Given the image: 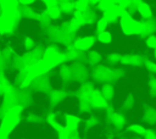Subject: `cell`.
Segmentation results:
<instances>
[{
	"label": "cell",
	"mask_w": 156,
	"mask_h": 139,
	"mask_svg": "<svg viewBox=\"0 0 156 139\" xmlns=\"http://www.w3.org/2000/svg\"><path fill=\"white\" fill-rule=\"evenodd\" d=\"M124 76V71L121 67L107 66V65H95L89 71V77L94 83H116Z\"/></svg>",
	"instance_id": "6da1fadb"
},
{
	"label": "cell",
	"mask_w": 156,
	"mask_h": 139,
	"mask_svg": "<svg viewBox=\"0 0 156 139\" xmlns=\"http://www.w3.org/2000/svg\"><path fill=\"white\" fill-rule=\"evenodd\" d=\"M41 60L49 67V70H52V68H55V67H57V66H60V65L66 62L65 52L57 45L46 46L44 49V51H43Z\"/></svg>",
	"instance_id": "7a4b0ae2"
},
{
	"label": "cell",
	"mask_w": 156,
	"mask_h": 139,
	"mask_svg": "<svg viewBox=\"0 0 156 139\" xmlns=\"http://www.w3.org/2000/svg\"><path fill=\"white\" fill-rule=\"evenodd\" d=\"M121 30L124 35H139L141 29V22L136 21L127 11H123L118 18Z\"/></svg>",
	"instance_id": "3957f363"
},
{
	"label": "cell",
	"mask_w": 156,
	"mask_h": 139,
	"mask_svg": "<svg viewBox=\"0 0 156 139\" xmlns=\"http://www.w3.org/2000/svg\"><path fill=\"white\" fill-rule=\"evenodd\" d=\"M22 111V107L20 106H16L11 110V112L5 117L2 124H1V128H0V138L1 137H6L9 134V132L12 130V128L18 123L20 121V113Z\"/></svg>",
	"instance_id": "277c9868"
},
{
	"label": "cell",
	"mask_w": 156,
	"mask_h": 139,
	"mask_svg": "<svg viewBox=\"0 0 156 139\" xmlns=\"http://www.w3.org/2000/svg\"><path fill=\"white\" fill-rule=\"evenodd\" d=\"M95 89L94 82L93 80H84L80 83L78 89L76 90L74 95L78 99V101H90V98L93 95V91Z\"/></svg>",
	"instance_id": "5b68a950"
},
{
	"label": "cell",
	"mask_w": 156,
	"mask_h": 139,
	"mask_svg": "<svg viewBox=\"0 0 156 139\" xmlns=\"http://www.w3.org/2000/svg\"><path fill=\"white\" fill-rule=\"evenodd\" d=\"M106 122L108 123V126L112 127V129H115L116 132H119L122 130L126 124H127V119L126 117L121 113V112H117V111H112L110 113H106Z\"/></svg>",
	"instance_id": "8992f818"
},
{
	"label": "cell",
	"mask_w": 156,
	"mask_h": 139,
	"mask_svg": "<svg viewBox=\"0 0 156 139\" xmlns=\"http://www.w3.org/2000/svg\"><path fill=\"white\" fill-rule=\"evenodd\" d=\"M63 52H65L66 61H69V62L77 61V62H83V63H85V61H87V51L78 50L72 44L71 45H67L66 46V50Z\"/></svg>",
	"instance_id": "52a82bcc"
},
{
	"label": "cell",
	"mask_w": 156,
	"mask_h": 139,
	"mask_svg": "<svg viewBox=\"0 0 156 139\" xmlns=\"http://www.w3.org/2000/svg\"><path fill=\"white\" fill-rule=\"evenodd\" d=\"M71 68H72V72H73V77H74V82H78V83H82L84 80L88 79L89 77V70L87 67L85 63L83 62H71Z\"/></svg>",
	"instance_id": "ba28073f"
},
{
	"label": "cell",
	"mask_w": 156,
	"mask_h": 139,
	"mask_svg": "<svg viewBox=\"0 0 156 139\" xmlns=\"http://www.w3.org/2000/svg\"><path fill=\"white\" fill-rule=\"evenodd\" d=\"M96 43V38L94 35H84V37H76L73 39L72 45L82 51H88L93 49V46Z\"/></svg>",
	"instance_id": "9c48e42d"
},
{
	"label": "cell",
	"mask_w": 156,
	"mask_h": 139,
	"mask_svg": "<svg viewBox=\"0 0 156 139\" xmlns=\"http://www.w3.org/2000/svg\"><path fill=\"white\" fill-rule=\"evenodd\" d=\"M144 57L140 54H122L121 62L124 66H132V67H141L144 65Z\"/></svg>",
	"instance_id": "30bf717a"
},
{
	"label": "cell",
	"mask_w": 156,
	"mask_h": 139,
	"mask_svg": "<svg viewBox=\"0 0 156 139\" xmlns=\"http://www.w3.org/2000/svg\"><path fill=\"white\" fill-rule=\"evenodd\" d=\"M108 102L110 101H107L102 96V94L100 93V89H96L95 88L94 91H93V95L90 98V105H91L93 110H104V109H106V106L108 105Z\"/></svg>",
	"instance_id": "8fae6325"
},
{
	"label": "cell",
	"mask_w": 156,
	"mask_h": 139,
	"mask_svg": "<svg viewBox=\"0 0 156 139\" xmlns=\"http://www.w3.org/2000/svg\"><path fill=\"white\" fill-rule=\"evenodd\" d=\"M140 22H141V29H140V33L138 35L140 39H145L147 35L156 33V21L154 18L143 20Z\"/></svg>",
	"instance_id": "7c38bea8"
},
{
	"label": "cell",
	"mask_w": 156,
	"mask_h": 139,
	"mask_svg": "<svg viewBox=\"0 0 156 139\" xmlns=\"http://www.w3.org/2000/svg\"><path fill=\"white\" fill-rule=\"evenodd\" d=\"M124 10L123 9H121L117 4H113L112 6H110L106 11H104L102 12V16L108 21V23H116L117 21H118V18H119V16L122 15V12H123Z\"/></svg>",
	"instance_id": "4fadbf2b"
},
{
	"label": "cell",
	"mask_w": 156,
	"mask_h": 139,
	"mask_svg": "<svg viewBox=\"0 0 156 139\" xmlns=\"http://www.w3.org/2000/svg\"><path fill=\"white\" fill-rule=\"evenodd\" d=\"M68 95H69V93L66 91V90H63V89L51 90L50 91V102H51V106H56L57 104L62 102Z\"/></svg>",
	"instance_id": "5bb4252c"
},
{
	"label": "cell",
	"mask_w": 156,
	"mask_h": 139,
	"mask_svg": "<svg viewBox=\"0 0 156 139\" xmlns=\"http://www.w3.org/2000/svg\"><path fill=\"white\" fill-rule=\"evenodd\" d=\"M58 74L61 77V79L65 82V83H73L74 82V77H73V72H72V68L69 65H60V71H58Z\"/></svg>",
	"instance_id": "9a60e30c"
},
{
	"label": "cell",
	"mask_w": 156,
	"mask_h": 139,
	"mask_svg": "<svg viewBox=\"0 0 156 139\" xmlns=\"http://www.w3.org/2000/svg\"><path fill=\"white\" fill-rule=\"evenodd\" d=\"M102 61V55L100 51L98 50H88L87 51V61H85V65H89L90 67L98 65V63H101Z\"/></svg>",
	"instance_id": "2e32d148"
},
{
	"label": "cell",
	"mask_w": 156,
	"mask_h": 139,
	"mask_svg": "<svg viewBox=\"0 0 156 139\" xmlns=\"http://www.w3.org/2000/svg\"><path fill=\"white\" fill-rule=\"evenodd\" d=\"M143 121L150 126L156 124V109L152 106H146L143 111Z\"/></svg>",
	"instance_id": "e0dca14e"
},
{
	"label": "cell",
	"mask_w": 156,
	"mask_h": 139,
	"mask_svg": "<svg viewBox=\"0 0 156 139\" xmlns=\"http://www.w3.org/2000/svg\"><path fill=\"white\" fill-rule=\"evenodd\" d=\"M100 93L102 94V96L107 100V101H111L115 99V95H116V89L113 87L112 83H102L101 88H100Z\"/></svg>",
	"instance_id": "ac0fdd59"
},
{
	"label": "cell",
	"mask_w": 156,
	"mask_h": 139,
	"mask_svg": "<svg viewBox=\"0 0 156 139\" xmlns=\"http://www.w3.org/2000/svg\"><path fill=\"white\" fill-rule=\"evenodd\" d=\"M63 118H65V126L71 127V128H78L80 123H83V119L80 117L72 115V113H66Z\"/></svg>",
	"instance_id": "d6986e66"
},
{
	"label": "cell",
	"mask_w": 156,
	"mask_h": 139,
	"mask_svg": "<svg viewBox=\"0 0 156 139\" xmlns=\"http://www.w3.org/2000/svg\"><path fill=\"white\" fill-rule=\"evenodd\" d=\"M136 12L141 16L143 20H147V18H152V10L150 7V5L147 2H144L141 1L140 5L138 6L136 9Z\"/></svg>",
	"instance_id": "ffe728a7"
},
{
	"label": "cell",
	"mask_w": 156,
	"mask_h": 139,
	"mask_svg": "<svg viewBox=\"0 0 156 139\" xmlns=\"http://www.w3.org/2000/svg\"><path fill=\"white\" fill-rule=\"evenodd\" d=\"M60 27H61L63 30H66V32H68V33H72V34H77L78 30L80 29V26H79L77 22H74L72 18L68 20V21L62 22V24H61Z\"/></svg>",
	"instance_id": "44dd1931"
},
{
	"label": "cell",
	"mask_w": 156,
	"mask_h": 139,
	"mask_svg": "<svg viewBox=\"0 0 156 139\" xmlns=\"http://www.w3.org/2000/svg\"><path fill=\"white\" fill-rule=\"evenodd\" d=\"M57 5H58L61 12L65 13V15H72V12L76 10L74 0H63V1L57 2Z\"/></svg>",
	"instance_id": "7402d4cb"
},
{
	"label": "cell",
	"mask_w": 156,
	"mask_h": 139,
	"mask_svg": "<svg viewBox=\"0 0 156 139\" xmlns=\"http://www.w3.org/2000/svg\"><path fill=\"white\" fill-rule=\"evenodd\" d=\"M83 16H84V26L94 24L95 21L98 20V15H96V10H95V7L84 11V12H83Z\"/></svg>",
	"instance_id": "603a6c76"
},
{
	"label": "cell",
	"mask_w": 156,
	"mask_h": 139,
	"mask_svg": "<svg viewBox=\"0 0 156 139\" xmlns=\"http://www.w3.org/2000/svg\"><path fill=\"white\" fill-rule=\"evenodd\" d=\"M95 38H96V40H98L99 43L105 44V45H107V44H110V43L112 41V34H111L107 29L101 30V32H98Z\"/></svg>",
	"instance_id": "cb8c5ba5"
},
{
	"label": "cell",
	"mask_w": 156,
	"mask_h": 139,
	"mask_svg": "<svg viewBox=\"0 0 156 139\" xmlns=\"http://www.w3.org/2000/svg\"><path fill=\"white\" fill-rule=\"evenodd\" d=\"M45 10H46V12H48V15L50 16L51 20H58L62 16V12H61V10H60L57 4L52 5V6H46Z\"/></svg>",
	"instance_id": "d4e9b609"
},
{
	"label": "cell",
	"mask_w": 156,
	"mask_h": 139,
	"mask_svg": "<svg viewBox=\"0 0 156 139\" xmlns=\"http://www.w3.org/2000/svg\"><path fill=\"white\" fill-rule=\"evenodd\" d=\"M121 56H122V54H119V52H111L106 56L105 62L107 66H116L121 62Z\"/></svg>",
	"instance_id": "484cf974"
},
{
	"label": "cell",
	"mask_w": 156,
	"mask_h": 139,
	"mask_svg": "<svg viewBox=\"0 0 156 139\" xmlns=\"http://www.w3.org/2000/svg\"><path fill=\"white\" fill-rule=\"evenodd\" d=\"M83 122H84V132H87V130H89V129L96 127V126L100 123V119H99L96 116L90 115V116H89L87 119H84Z\"/></svg>",
	"instance_id": "4316f807"
},
{
	"label": "cell",
	"mask_w": 156,
	"mask_h": 139,
	"mask_svg": "<svg viewBox=\"0 0 156 139\" xmlns=\"http://www.w3.org/2000/svg\"><path fill=\"white\" fill-rule=\"evenodd\" d=\"M74 7L79 11H87L89 9H93L94 5L90 2V0H74Z\"/></svg>",
	"instance_id": "83f0119b"
},
{
	"label": "cell",
	"mask_w": 156,
	"mask_h": 139,
	"mask_svg": "<svg viewBox=\"0 0 156 139\" xmlns=\"http://www.w3.org/2000/svg\"><path fill=\"white\" fill-rule=\"evenodd\" d=\"M95 32L98 33V32H101V30H105V29H107V27L110 26V23H108V21L104 17V16H101L100 18H98L96 21H95Z\"/></svg>",
	"instance_id": "f1b7e54d"
},
{
	"label": "cell",
	"mask_w": 156,
	"mask_h": 139,
	"mask_svg": "<svg viewBox=\"0 0 156 139\" xmlns=\"http://www.w3.org/2000/svg\"><path fill=\"white\" fill-rule=\"evenodd\" d=\"M126 132H132V133H134V134H136L139 137H143V134L145 132V128L139 123H132L130 126L127 127Z\"/></svg>",
	"instance_id": "f546056e"
},
{
	"label": "cell",
	"mask_w": 156,
	"mask_h": 139,
	"mask_svg": "<svg viewBox=\"0 0 156 139\" xmlns=\"http://www.w3.org/2000/svg\"><path fill=\"white\" fill-rule=\"evenodd\" d=\"M78 111L84 115H90L93 112L90 101H78Z\"/></svg>",
	"instance_id": "4dcf8cb0"
},
{
	"label": "cell",
	"mask_w": 156,
	"mask_h": 139,
	"mask_svg": "<svg viewBox=\"0 0 156 139\" xmlns=\"http://www.w3.org/2000/svg\"><path fill=\"white\" fill-rule=\"evenodd\" d=\"M135 105V98L133 94H127L123 104H122V109L123 110H130L133 106Z\"/></svg>",
	"instance_id": "1f68e13d"
},
{
	"label": "cell",
	"mask_w": 156,
	"mask_h": 139,
	"mask_svg": "<svg viewBox=\"0 0 156 139\" xmlns=\"http://www.w3.org/2000/svg\"><path fill=\"white\" fill-rule=\"evenodd\" d=\"M147 89H149V94L152 98H156V77L151 76L147 80Z\"/></svg>",
	"instance_id": "d6a6232c"
},
{
	"label": "cell",
	"mask_w": 156,
	"mask_h": 139,
	"mask_svg": "<svg viewBox=\"0 0 156 139\" xmlns=\"http://www.w3.org/2000/svg\"><path fill=\"white\" fill-rule=\"evenodd\" d=\"M72 20L74 22H77L80 27L84 26V16H83V11H79V10H74L72 12Z\"/></svg>",
	"instance_id": "836d02e7"
},
{
	"label": "cell",
	"mask_w": 156,
	"mask_h": 139,
	"mask_svg": "<svg viewBox=\"0 0 156 139\" xmlns=\"http://www.w3.org/2000/svg\"><path fill=\"white\" fill-rule=\"evenodd\" d=\"M113 5V2L111 1V0H101L100 2H98L94 7H95V10L96 11H101V12H104V11H106L110 6H112Z\"/></svg>",
	"instance_id": "e575fe53"
},
{
	"label": "cell",
	"mask_w": 156,
	"mask_h": 139,
	"mask_svg": "<svg viewBox=\"0 0 156 139\" xmlns=\"http://www.w3.org/2000/svg\"><path fill=\"white\" fill-rule=\"evenodd\" d=\"M150 73L152 74H156V61H152V60H149V59H145L144 60V65H143Z\"/></svg>",
	"instance_id": "d590c367"
},
{
	"label": "cell",
	"mask_w": 156,
	"mask_h": 139,
	"mask_svg": "<svg viewBox=\"0 0 156 139\" xmlns=\"http://www.w3.org/2000/svg\"><path fill=\"white\" fill-rule=\"evenodd\" d=\"M143 0H130V4H129V6L127 7V12L129 13V15H134L135 12H136V9H138V6L140 5V2H141Z\"/></svg>",
	"instance_id": "8d00e7d4"
},
{
	"label": "cell",
	"mask_w": 156,
	"mask_h": 139,
	"mask_svg": "<svg viewBox=\"0 0 156 139\" xmlns=\"http://www.w3.org/2000/svg\"><path fill=\"white\" fill-rule=\"evenodd\" d=\"M145 44L147 48L150 49H154L156 48V34H150L145 38Z\"/></svg>",
	"instance_id": "74e56055"
},
{
	"label": "cell",
	"mask_w": 156,
	"mask_h": 139,
	"mask_svg": "<svg viewBox=\"0 0 156 139\" xmlns=\"http://www.w3.org/2000/svg\"><path fill=\"white\" fill-rule=\"evenodd\" d=\"M143 138L144 139H156V129H154V128H145Z\"/></svg>",
	"instance_id": "f35d334b"
},
{
	"label": "cell",
	"mask_w": 156,
	"mask_h": 139,
	"mask_svg": "<svg viewBox=\"0 0 156 139\" xmlns=\"http://www.w3.org/2000/svg\"><path fill=\"white\" fill-rule=\"evenodd\" d=\"M121 9H123L124 11L127 10V7L129 6V4H130V0H118L117 2H116Z\"/></svg>",
	"instance_id": "ab89813d"
},
{
	"label": "cell",
	"mask_w": 156,
	"mask_h": 139,
	"mask_svg": "<svg viewBox=\"0 0 156 139\" xmlns=\"http://www.w3.org/2000/svg\"><path fill=\"white\" fill-rule=\"evenodd\" d=\"M45 6H52V5H56L57 4V0H41Z\"/></svg>",
	"instance_id": "60d3db41"
},
{
	"label": "cell",
	"mask_w": 156,
	"mask_h": 139,
	"mask_svg": "<svg viewBox=\"0 0 156 139\" xmlns=\"http://www.w3.org/2000/svg\"><path fill=\"white\" fill-rule=\"evenodd\" d=\"M18 1H20L22 5H26V6H27V5H30V4H33L35 0H18Z\"/></svg>",
	"instance_id": "b9f144b4"
},
{
	"label": "cell",
	"mask_w": 156,
	"mask_h": 139,
	"mask_svg": "<svg viewBox=\"0 0 156 139\" xmlns=\"http://www.w3.org/2000/svg\"><path fill=\"white\" fill-rule=\"evenodd\" d=\"M100 1H101V0H90V2H91V4L94 5V6H95V5L98 4V2H100Z\"/></svg>",
	"instance_id": "7bdbcfd3"
},
{
	"label": "cell",
	"mask_w": 156,
	"mask_h": 139,
	"mask_svg": "<svg viewBox=\"0 0 156 139\" xmlns=\"http://www.w3.org/2000/svg\"><path fill=\"white\" fill-rule=\"evenodd\" d=\"M154 57H155V60H156V48H154Z\"/></svg>",
	"instance_id": "ee69618b"
},
{
	"label": "cell",
	"mask_w": 156,
	"mask_h": 139,
	"mask_svg": "<svg viewBox=\"0 0 156 139\" xmlns=\"http://www.w3.org/2000/svg\"><path fill=\"white\" fill-rule=\"evenodd\" d=\"M111 1H112V2H113V4H116V2H117V1H118V0H111Z\"/></svg>",
	"instance_id": "f6af8a7d"
}]
</instances>
